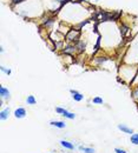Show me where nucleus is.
I'll return each instance as SVG.
<instances>
[{"mask_svg":"<svg viewBox=\"0 0 138 153\" xmlns=\"http://www.w3.org/2000/svg\"><path fill=\"white\" fill-rule=\"evenodd\" d=\"M79 35H80V32L78 30H71L69 32V34L66 35V39L69 40V41H78V39H79Z\"/></svg>","mask_w":138,"mask_h":153,"instance_id":"obj_1","label":"nucleus"},{"mask_svg":"<svg viewBox=\"0 0 138 153\" xmlns=\"http://www.w3.org/2000/svg\"><path fill=\"white\" fill-rule=\"evenodd\" d=\"M14 117L17 118V119H23V118H25L26 117V114H27V112H26V110L24 108V107H18L15 111H14Z\"/></svg>","mask_w":138,"mask_h":153,"instance_id":"obj_2","label":"nucleus"},{"mask_svg":"<svg viewBox=\"0 0 138 153\" xmlns=\"http://www.w3.org/2000/svg\"><path fill=\"white\" fill-rule=\"evenodd\" d=\"M118 130L119 131H122V133H125V134H134V130L132 128H130V127H128L126 125H124V124H118Z\"/></svg>","mask_w":138,"mask_h":153,"instance_id":"obj_3","label":"nucleus"},{"mask_svg":"<svg viewBox=\"0 0 138 153\" xmlns=\"http://www.w3.org/2000/svg\"><path fill=\"white\" fill-rule=\"evenodd\" d=\"M0 98L7 99V100L11 98V92L8 91V89H6L5 86H1L0 87Z\"/></svg>","mask_w":138,"mask_h":153,"instance_id":"obj_4","label":"nucleus"},{"mask_svg":"<svg viewBox=\"0 0 138 153\" xmlns=\"http://www.w3.org/2000/svg\"><path fill=\"white\" fill-rule=\"evenodd\" d=\"M70 92H71L72 98H73L74 101H81V100L84 99V95H83L81 93H79L78 91H76V90H70Z\"/></svg>","mask_w":138,"mask_h":153,"instance_id":"obj_5","label":"nucleus"},{"mask_svg":"<svg viewBox=\"0 0 138 153\" xmlns=\"http://www.w3.org/2000/svg\"><path fill=\"white\" fill-rule=\"evenodd\" d=\"M59 144H60V145H62L64 149L70 150V151H73V150L76 149L74 144H72V143H70V141H66V140H60V141H59Z\"/></svg>","mask_w":138,"mask_h":153,"instance_id":"obj_6","label":"nucleus"},{"mask_svg":"<svg viewBox=\"0 0 138 153\" xmlns=\"http://www.w3.org/2000/svg\"><path fill=\"white\" fill-rule=\"evenodd\" d=\"M10 114H11V110H10V107H7V108H5V110H2V111L0 112V119H1L2 122H5V120L8 119Z\"/></svg>","mask_w":138,"mask_h":153,"instance_id":"obj_7","label":"nucleus"},{"mask_svg":"<svg viewBox=\"0 0 138 153\" xmlns=\"http://www.w3.org/2000/svg\"><path fill=\"white\" fill-rule=\"evenodd\" d=\"M50 125L53 126V127H57V128H65L66 127V124L65 122H58V120H52V122H50Z\"/></svg>","mask_w":138,"mask_h":153,"instance_id":"obj_8","label":"nucleus"},{"mask_svg":"<svg viewBox=\"0 0 138 153\" xmlns=\"http://www.w3.org/2000/svg\"><path fill=\"white\" fill-rule=\"evenodd\" d=\"M85 46H86V44H85L84 41H77V42H76V48H77V51H78L79 53L84 52Z\"/></svg>","mask_w":138,"mask_h":153,"instance_id":"obj_9","label":"nucleus"},{"mask_svg":"<svg viewBox=\"0 0 138 153\" xmlns=\"http://www.w3.org/2000/svg\"><path fill=\"white\" fill-rule=\"evenodd\" d=\"M79 151H81L83 153H95L96 150L93 147H86V146H79L78 147Z\"/></svg>","mask_w":138,"mask_h":153,"instance_id":"obj_10","label":"nucleus"},{"mask_svg":"<svg viewBox=\"0 0 138 153\" xmlns=\"http://www.w3.org/2000/svg\"><path fill=\"white\" fill-rule=\"evenodd\" d=\"M77 51V48H76V45H68L65 48H64V53H74Z\"/></svg>","mask_w":138,"mask_h":153,"instance_id":"obj_11","label":"nucleus"},{"mask_svg":"<svg viewBox=\"0 0 138 153\" xmlns=\"http://www.w3.org/2000/svg\"><path fill=\"white\" fill-rule=\"evenodd\" d=\"M62 116H63V117H65V118H68V119H70V120H72V119H74V118H76V114L69 112L68 110H64V112H63V114H62Z\"/></svg>","mask_w":138,"mask_h":153,"instance_id":"obj_12","label":"nucleus"},{"mask_svg":"<svg viewBox=\"0 0 138 153\" xmlns=\"http://www.w3.org/2000/svg\"><path fill=\"white\" fill-rule=\"evenodd\" d=\"M26 104L27 105H35L37 104V99L34 98V95H29L26 98Z\"/></svg>","mask_w":138,"mask_h":153,"instance_id":"obj_13","label":"nucleus"},{"mask_svg":"<svg viewBox=\"0 0 138 153\" xmlns=\"http://www.w3.org/2000/svg\"><path fill=\"white\" fill-rule=\"evenodd\" d=\"M130 141H131V144H132V145L138 146V133H134V134H131V137H130Z\"/></svg>","mask_w":138,"mask_h":153,"instance_id":"obj_14","label":"nucleus"},{"mask_svg":"<svg viewBox=\"0 0 138 153\" xmlns=\"http://www.w3.org/2000/svg\"><path fill=\"white\" fill-rule=\"evenodd\" d=\"M128 32H129V26L122 24V25H120V33H122V37H125V34H126Z\"/></svg>","mask_w":138,"mask_h":153,"instance_id":"obj_15","label":"nucleus"},{"mask_svg":"<svg viewBox=\"0 0 138 153\" xmlns=\"http://www.w3.org/2000/svg\"><path fill=\"white\" fill-rule=\"evenodd\" d=\"M92 102H93V104H98V105H103L104 100L102 98H99V97H96V98L92 99Z\"/></svg>","mask_w":138,"mask_h":153,"instance_id":"obj_16","label":"nucleus"},{"mask_svg":"<svg viewBox=\"0 0 138 153\" xmlns=\"http://www.w3.org/2000/svg\"><path fill=\"white\" fill-rule=\"evenodd\" d=\"M53 18H50V19H47V20H45L44 21V26H51L52 24H53Z\"/></svg>","mask_w":138,"mask_h":153,"instance_id":"obj_17","label":"nucleus"},{"mask_svg":"<svg viewBox=\"0 0 138 153\" xmlns=\"http://www.w3.org/2000/svg\"><path fill=\"white\" fill-rule=\"evenodd\" d=\"M99 46H101V35L98 37V40H97V44H96V46H95V51H93V54L99 50Z\"/></svg>","mask_w":138,"mask_h":153,"instance_id":"obj_18","label":"nucleus"},{"mask_svg":"<svg viewBox=\"0 0 138 153\" xmlns=\"http://www.w3.org/2000/svg\"><path fill=\"white\" fill-rule=\"evenodd\" d=\"M0 70H1L2 72H5V73H6L7 75H10V74L12 73V71H11L10 68H6V67H4V66H1V67H0Z\"/></svg>","mask_w":138,"mask_h":153,"instance_id":"obj_19","label":"nucleus"},{"mask_svg":"<svg viewBox=\"0 0 138 153\" xmlns=\"http://www.w3.org/2000/svg\"><path fill=\"white\" fill-rule=\"evenodd\" d=\"M106 60H107L106 57H99V58L96 59V62H97V64H102V62H104V61H106Z\"/></svg>","mask_w":138,"mask_h":153,"instance_id":"obj_20","label":"nucleus"},{"mask_svg":"<svg viewBox=\"0 0 138 153\" xmlns=\"http://www.w3.org/2000/svg\"><path fill=\"white\" fill-rule=\"evenodd\" d=\"M132 98H134V99H136V100H138V87L132 91Z\"/></svg>","mask_w":138,"mask_h":153,"instance_id":"obj_21","label":"nucleus"},{"mask_svg":"<svg viewBox=\"0 0 138 153\" xmlns=\"http://www.w3.org/2000/svg\"><path fill=\"white\" fill-rule=\"evenodd\" d=\"M115 152L116 153H126V151L124 149H119V147H116L115 149Z\"/></svg>","mask_w":138,"mask_h":153,"instance_id":"obj_22","label":"nucleus"},{"mask_svg":"<svg viewBox=\"0 0 138 153\" xmlns=\"http://www.w3.org/2000/svg\"><path fill=\"white\" fill-rule=\"evenodd\" d=\"M64 110H65V108H62V107H56V112H57V113H60V114H63Z\"/></svg>","mask_w":138,"mask_h":153,"instance_id":"obj_23","label":"nucleus"},{"mask_svg":"<svg viewBox=\"0 0 138 153\" xmlns=\"http://www.w3.org/2000/svg\"><path fill=\"white\" fill-rule=\"evenodd\" d=\"M23 1H25V0H11L12 5H17V4H20V2H23Z\"/></svg>","mask_w":138,"mask_h":153,"instance_id":"obj_24","label":"nucleus"},{"mask_svg":"<svg viewBox=\"0 0 138 153\" xmlns=\"http://www.w3.org/2000/svg\"><path fill=\"white\" fill-rule=\"evenodd\" d=\"M87 23H89V21H87V20H85V21H83V23H80V24H79V29H81V27H83V26H84V25H86V24H87Z\"/></svg>","mask_w":138,"mask_h":153,"instance_id":"obj_25","label":"nucleus"},{"mask_svg":"<svg viewBox=\"0 0 138 153\" xmlns=\"http://www.w3.org/2000/svg\"><path fill=\"white\" fill-rule=\"evenodd\" d=\"M96 1H97V0H96Z\"/></svg>","mask_w":138,"mask_h":153,"instance_id":"obj_26","label":"nucleus"}]
</instances>
